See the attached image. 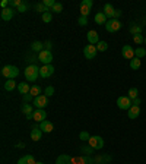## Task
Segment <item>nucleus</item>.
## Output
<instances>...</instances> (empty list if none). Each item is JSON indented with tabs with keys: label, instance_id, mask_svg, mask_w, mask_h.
Returning a JSON list of instances; mask_svg holds the SVG:
<instances>
[{
	"label": "nucleus",
	"instance_id": "nucleus-1",
	"mask_svg": "<svg viewBox=\"0 0 146 164\" xmlns=\"http://www.w3.org/2000/svg\"><path fill=\"white\" fill-rule=\"evenodd\" d=\"M25 78L28 82H35L36 78L40 76V67L35 66V65H29V66L25 69Z\"/></svg>",
	"mask_w": 146,
	"mask_h": 164
},
{
	"label": "nucleus",
	"instance_id": "nucleus-2",
	"mask_svg": "<svg viewBox=\"0 0 146 164\" xmlns=\"http://www.w3.org/2000/svg\"><path fill=\"white\" fill-rule=\"evenodd\" d=\"M2 75L6 79H15L19 75V69L16 66H12V65H7L2 69Z\"/></svg>",
	"mask_w": 146,
	"mask_h": 164
},
{
	"label": "nucleus",
	"instance_id": "nucleus-3",
	"mask_svg": "<svg viewBox=\"0 0 146 164\" xmlns=\"http://www.w3.org/2000/svg\"><path fill=\"white\" fill-rule=\"evenodd\" d=\"M104 13H105V16H107V18L117 19L120 15H121V10H116L114 6H113L111 3H107V5L104 6Z\"/></svg>",
	"mask_w": 146,
	"mask_h": 164
},
{
	"label": "nucleus",
	"instance_id": "nucleus-4",
	"mask_svg": "<svg viewBox=\"0 0 146 164\" xmlns=\"http://www.w3.org/2000/svg\"><path fill=\"white\" fill-rule=\"evenodd\" d=\"M38 60L41 62L43 65H51V62H53V53L50 50H43L38 54Z\"/></svg>",
	"mask_w": 146,
	"mask_h": 164
},
{
	"label": "nucleus",
	"instance_id": "nucleus-5",
	"mask_svg": "<svg viewBox=\"0 0 146 164\" xmlns=\"http://www.w3.org/2000/svg\"><path fill=\"white\" fill-rule=\"evenodd\" d=\"M88 145L91 146L92 150H101L104 146V139L101 136H91L88 141Z\"/></svg>",
	"mask_w": 146,
	"mask_h": 164
},
{
	"label": "nucleus",
	"instance_id": "nucleus-6",
	"mask_svg": "<svg viewBox=\"0 0 146 164\" xmlns=\"http://www.w3.org/2000/svg\"><path fill=\"white\" fill-rule=\"evenodd\" d=\"M92 6H94L92 0H82V3H80V16H86L88 18Z\"/></svg>",
	"mask_w": 146,
	"mask_h": 164
},
{
	"label": "nucleus",
	"instance_id": "nucleus-7",
	"mask_svg": "<svg viewBox=\"0 0 146 164\" xmlns=\"http://www.w3.org/2000/svg\"><path fill=\"white\" fill-rule=\"evenodd\" d=\"M120 28H121V22L118 19H110L108 22L105 24V30L108 32H117Z\"/></svg>",
	"mask_w": 146,
	"mask_h": 164
},
{
	"label": "nucleus",
	"instance_id": "nucleus-8",
	"mask_svg": "<svg viewBox=\"0 0 146 164\" xmlns=\"http://www.w3.org/2000/svg\"><path fill=\"white\" fill-rule=\"evenodd\" d=\"M34 106H35L36 109H45L47 106H48V97L47 95H38V97L34 98Z\"/></svg>",
	"mask_w": 146,
	"mask_h": 164
},
{
	"label": "nucleus",
	"instance_id": "nucleus-9",
	"mask_svg": "<svg viewBox=\"0 0 146 164\" xmlns=\"http://www.w3.org/2000/svg\"><path fill=\"white\" fill-rule=\"evenodd\" d=\"M117 106L120 110H129L133 104H132V100L129 97H118L117 98Z\"/></svg>",
	"mask_w": 146,
	"mask_h": 164
},
{
	"label": "nucleus",
	"instance_id": "nucleus-10",
	"mask_svg": "<svg viewBox=\"0 0 146 164\" xmlns=\"http://www.w3.org/2000/svg\"><path fill=\"white\" fill-rule=\"evenodd\" d=\"M97 53H98L97 46H94V44H88L85 49H83V54H85V57L88 59V60L94 59V57L97 56Z\"/></svg>",
	"mask_w": 146,
	"mask_h": 164
},
{
	"label": "nucleus",
	"instance_id": "nucleus-11",
	"mask_svg": "<svg viewBox=\"0 0 146 164\" xmlns=\"http://www.w3.org/2000/svg\"><path fill=\"white\" fill-rule=\"evenodd\" d=\"M54 66L53 65H43V67H40V76L41 78H50L54 73Z\"/></svg>",
	"mask_w": 146,
	"mask_h": 164
},
{
	"label": "nucleus",
	"instance_id": "nucleus-12",
	"mask_svg": "<svg viewBox=\"0 0 146 164\" xmlns=\"http://www.w3.org/2000/svg\"><path fill=\"white\" fill-rule=\"evenodd\" d=\"M47 117V113H45V110L44 109H36V110H34V120L35 122H44V120H47L45 119Z\"/></svg>",
	"mask_w": 146,
	"mask_h": 164
},
{
	"label": "nucleus",
	"instance_id": "nucleus-13",
	"mask_svg": "<svg viewBox=\"0 0 146 164\" xmlns=\"http://www.w3.org/2000/svg\"><path fill=\"white\" fill-rule=\"evenodd\" d=\"M121 54H123V57H124V59H130V60H132V59H134V50H133V47H130V46H127V44H126V46L121 49Z\"/></svg>",
	"mask_w": 146,
	"mask_h": 164
},
{
	"label": "nucleus",
	"instance_id": "nucleus-14",
	"mask_svg": "<svg viewBox=\"0 0 146 164\" xmlns=\"http://www.w3.org/2000/svg\"><path fill=\"white\" fill-rule=\"evenodd\" d=\"M86 38H88L89 44H94V46L99 43V35H98L97 31H94V30H91L88 34H86Z\"/></svg>",
	"mask_w": 146,
	"mask_h": 164
},
{
	"label": "nucleus",
	"instance_id": "nucleus-15",
	"mask_svg": "<svg viewBox=\"0 0 146 164\" xmlns=\"http://www.w3.org/2000/svg\"><path fill=\"white\" fill-rule=\"evenodd\" d=\"M139 114H140V107L139 106H132V107L127 110V117L129 119H136V117H139Z\"/></svg>",
	"mask_w": 146,
	"mask_h": 164
},
{
	"label": "nucleus",
	"instance_id": "nucleus-16",
	"mask_svg": "<svg viewBox=\"0 0 146 164\" xmlns=\"http://www.w3.org/2000/svg\"><path fill=\"white\" fill-rule=\"evenodd\" d=\"M56 164H73V160H72L70 155H67V154H61V155L57 157Z\"/></svg>",
	"mask_w": 146,
	"mask_h": 164
},
{
	"label": "nucleus",
	"instance_id": "nucleus-17",
	"mask_svg": "<svg viewBox=\"0 0 146 164\" xmlns=\"http://www.w3.org/2000/svg\"><path fill=\"white\" fill-rule=\"evenodd\" d=\"M15 15V10L12 7H7V9H2V19L3 21H10Z\"/></svg>",
	"mask_w": 146,
	"mask_h": 164
},
{
	"label": "nucleus",
	"instance_id": "nucleus-18",
	"mask_svg": "<svg viewBox=\"0 0 146 164\" xmlns=\"http://www.w3.org/2000/svg\"><path fill=\"white\" fill-rule=\"evenodd\" d=\"M40 129L43 130L44 134H50V132L53 130V123L48 122V120H44V122L40 123Z\"/></svg>",
	"mask_w": 146,
	"mask_h": 164
},
{
	"label": "nucleus",
	"instance_id": "nucleus-19",
	"mask_svg": "<svg viewBox=\"0 0 146 164\" xmlns=\"http://www.w3.org/2000/svg\"><path fill=\"white\" fill-rule=\"evenodd\" d=\"M18 91H19V94H22V95L29 94V91H31L29 84H28V82H21V84L18 85Z\"/></svg>",
	"mask_w": 146,
	"mask_h": 164
},
{
	"label": "nucleus",
	"instance_id": "nucleus-20",
	"mask_svg": "<svg viewBox=\"0 0 146 164\" xmlns=\"http://www.w3.org/2000/svg\"><path fill=\"white\" fill-rule=\"evenodd\" d=\"M43 130H41V129L38 128V129H32V130H31V139L32 141H41V136H43Z\"/></svg>",
	"mask_w": 146,
	"mask_h": 164
},
{
	"label": "nucleus",
	"instance_id": "nucleus-21",
	"mask_svg": "<svg viewBox=\"0 0 146 164\" xmlns=\"http://www.w3.org/2000/svg\"><path fill=\"white\" fill-rule=\"evenodd\" d=\"M108 22L107 21V16H105V13L104 12H98L97 15H95V24H98V25H105Z\"/></svg>",
	"mask_w": 146,
	"mask_h": 164
},
{
	"label": "nucleus",
	"instance_id": "nucleus-22",
	"mask_svg": "<svg viewBox=\"0 0 146 164\" xmlns=\"http://www.w3.org/2000/svg\"><path fill=\"white\" fill-rule=\"evenodd\" d=\"M16 88V81L15 79H7L6 82H5V90L6 91H12Z\"/></svg>",
	"mask_w": 146,
	"mask_h": 164
},
{
	"label": "nucleus",
	"instance_id": "nucleus-23",
	"mask_svg": "<svg viewBox=\"0 0 146 164\" xmlns=\"http://www.w3.org/2000/svg\"><path fill=\"white\" fill-rule=\"evenodd\" d=\"M41 91H43V90H41V86H40V85H32V86H31L29 94L35 98V97H38V95H41Z\"/></svg>",
	"mask_w": 146,
	"mask_h": 164
},
{
	"label": "nucleus",
	"instance_id": "nucleus-24",
	"mask_svg": "<svg viewBox=\"0 0 146 164\" xmlns=\"http://www.w3.org/2000/svg\"><path fill=\"white\" fill-rule=\"evenodd\" d=\"M140 66H142V62H140V59L134 57V59H132V60H130V67H132L133 70H137Z\"/></svg>",
	"mask_w": 146,
	"mask_h": 164
},
{
	"label": "nucleus",
	"instance_id": "nucleus-25",
	"mask_svg": "<svg viewBox=\"0 0 146 164\" xmlns=\"http://www.w3.org/2000/svg\"><path fill=\"white\" fill-rule=\"evenodd\" d=\"M22 113H24L25 116H29V114H32L34 111H32V106L31 104H28V103H24V106H22Z\"/></svg>",
	"mask_w": 146,
	"mask_h": 164
},
{
	"label": "nucleus",
	"instance_id": "nucleus-26",
	"mask_svg": "<svg viewBox=\"0 0 146 164\" xmlns=\"http://www.w3.org/2000/svg\"><path fill=\"white\" fill-rule=\"evenodd\" d=\"M31 47H32V51H40V53H41L44 50V44L41 43V41H34Z\"/></svg>",
	"mask_w": 146,
	"mask_h": 164
},
{
	"label": "nucleus",
	"instance_id": "nucleus-27",
	"mask_svg": "<svg viewBox=\"0 0 146 164\" xmlns=\"http://www.w3.org/2000/svg\"><path fill=\"white\" fill-rule=\"evenodd\" d=\"M73 164H89V158L88 157H78V158H72Z\"/></svg>",
	"mask_w": 146,
	"mask_h": 164
},
{
	"label": "nucleus",
	"instance_id": "nucleus-28",
	"mask_svg": "<svg viewBox=\"0 0 146 164\" xmlns=\"http://www.w3.org/2000/svg\"><path fill=\"white\" fill-rule=\"evenodd\" d=\"M129 98H130V100H134V98H139V90H137V88H130V90H129V95H127Z\"/></svg>",
	"mask_w": 146,
	"mask_h": 164
},
{
	"label": "nucleus",
	"instance_id": "nucleus-29",
	"mask_svg": "<svg viewBox=\"0 0 146 164\" xmlns=\"http://www.w3.org/2000/svg\"><path fill=\"white\" fill-rule=\"evenodd\" d=\"M134 56H136L137 59L145 57V56H146V49H143V47H137V49L134 50Z\"/></svg>",
	"mask_w": 146,
	"mask_h": 164
},
{
	"label": "nucleus",
	"instance_id": "nucleus-30",
	"mask_svg": "<svg viewBox=\"0 0 146 164\" xmlns=\"http://www.w3.org/2000/svg\"><path fill=\"white\" fill-rule=\"evenodd\" d=\"M41 19L44 21V24H48V22H51V19H53V13L51 12H45L41 15Z\"/></svg>",
	"mask_w": 146,
	"mask_h": 164
},
{
	"label": "nucleus",
	"instance_id": "nucleus-31",
	"mask_svg": "<svg viewBox=\"0 0 146 164\" xmlns=\"http://www.w3.org/2000/svg\"><path fill=\"white\" fill-rule=\"evenodd\" d=\"M107 49H108V44L105 43V41H99V43L97 44L98 51H107Z\"/></svg>",
	"mask_w": 146,
	"mask_h": 164
},
{
	"label": "nucleus",
	"instance_id": "nucleus-32",
	"mask_svg": "<svg viewBox=\"0 0 146 164\" xmlns=\"http://www.w3.org/2000/svg\"><path fill=\"white\" fill-rule=\"evenodd\" d=\"M50 12H56V13L63 12V5H61V3H56L54 6L51 7V10H50Z\"/></svg>",
	"mask_w": 146,
	"mask_h": 164
},
{
	"label": "nucleus",
	"instance_id": "nucleus-33",
	"mask_svg": "<svg viewBox=\"0 0 146 164\" xmlns=\"http://www.w3.org/2000/svg\"><path fill=\"white\" fill-rule=\"evenodd\" d=\"M43 5L47 7L48 10H51V7L56 5V2H54V0H43Z\"/></svg>",
	"mask_w": 146,
	"mask_h": 164
},
{
	"label": "nucleus",
	"instance_id": "nucleus-34",
	"mask_svg": "<svg viewBox=\"0 0 146 164\" xmlns=\"http://www.w3.org/2000/svg\"><path fill=\"white\" fill-rule=\"evenodd\" d=\"M35 9H36V10H38V12H41V13L50 12V10H48V9H47V7H45V6H44L43 3H38V5H36V6H35Z\"/></svg>",
	"mask_w": 146,
	"mask_h": 164
},
{
	"label": "nucleus",
	"instance_id": "nucleus-35",
	"mask_svg": "<svg viewBox=\"0 0 146 164\" xmlns=\"http://www.w3.org/2000/svg\"><path fill=\"white\" fill-rule=\"evenodd\" d=\"M133 41L136 44H142V43H145V38L140 35V34H137V35H133Z\"/></svg>",
	"mask_w": 146,
	"mask_h": 164
},
{
	"label": "nucleus",
	"instance_id": "nucleus-36",
	"mask_svg": "<svg viewBox=\"0 0 146 164\" xmlns=\"http://www.w3.org/2000/svg\"><path fill=\"white\" fill-rule=\"evenodd\" d=\"M89 138H91V135L88 134V132H85V130L79 134V139L80 141H89Z\"/></svg>",
	"mask_w": 146,
	"mask_h": 164
},
{
	"label": "nucleus",
	"instance_id": "nucleus-37",
	"mask_svg": "<svg viewBox=\"0 0 146 164\" xmlns=\"http://www.w3.org/2000/svg\"><path fill=\"white\" fill-rule=\"evenodd\" d=\"M54 94V88L53 86H47L45 90H44V95H47V97H51Z\"/></svg>",
	"mask_w": 146,
	"mask_h": 164
},
{
	"label": "nucleus",
	"instance_id": "nucleus-38",
	"mask_svg": "<svg viewBox=\"0 0 146 164\" xmlns=\"http://www.w3.org/2000/svg\"><path fill=\"white\" fill-rule=\"evenodd\" d=\"M78 22H79L80 26H85L86 24H88V18L86 16H79V19H78Z\"/></svg>",
	"mask_w": 146,
	"mask_h": 164
},
{
	"label": "nucleus",
	"instance_id": "nucleus-39",
	"mask_svg": "<svg viewBox=\"0 0 146 164\" xmlns=\"http://www.w3.org/2000/svg\"><path fill=\"white\" fill-rule=\"evenodd\" d=\"M26 10H28V5H26V3H22V5L18 7V10H16V12L24 13V12H26Z\"/></svg>",
	"mask_w": 146,
	"mask_h": 164
},
{
	"label": "nucleus",
	"instance_id": "nucleus-40",
	"mask_svg": "<svg viewBox=\"0 0 146 164\" xmlns=\"http://www.w3.org/2000/svg\"><path fill=\"white\" fill-rule=\"evenodd\" d=\"M9 2H10V6H15V7H19L24 3L22 0H9Z\"/></svg>",
	"mask_w": 146,
	"mask_h": 164
},
{
	"label": "nucleus",
	"instance_id": "nucleus-41",
	"mask_svg": "<svg viewBox=\"0 0 146 164\" xmlns=\"http://www.w3.org/2000/svg\"><path fill=\"white\" fill-rule=\"evenodd\" d=\"M130 31L133 32L134 35H137V34H140V31H142V28H140V26H136V25H133V26L130 28Z\"/></svg>",
	"mask_w": 146,
	"mask_h": 164
},
{
	"label": "nucleus",
	"instance_id": "nucleus-42",
	"mask_svg": "<svg viewBox=\"0 0 146 164\" xmlns=\"http://www.w3.org/2000/svg\"><path fill=\"white\" fill-rule=\"evenodd\" d=\"M25 158H26V161L29 164H35V160H34V157L31 155V154H28V155H25Z\"/></svg>",
	"mask_w": 146,
	"mask_h": 164
},
{
	"label": "nucleus",
	"instance_id": "nucleus-43",
	"mask_svg": "<svg viewBox=\"0 0 146 164\" xmlns=\"http://www.w3.org/2000/svg\"><path fill=\"white\" fill-rule=\"evenodd\" d=\"M18 164H29V163L26 161V158H25V155H24V157H21L18 160Z\"/></svg>",
	"mask_w": 146,
	"mask_h": 164
},
{
	"label": "nucleus",
	"instance_id": "nucleus-44",
	"mask_svg": "<svg viewBox=\"0 0 146 164\" xmlns=\"http://www.w3.org/2000/svg\"><path fill=\"white\" fill-rule=\"evenodd\" d=\"M31 100H32V95H31V94H25V95H24V101H25V103H28V101H31Z\"/></svg>",
	"mask_w": 146,
	"mask_h": 164
},
{
	"label": "nucleus",
	"instance_id": "nucleus-45",
	"mask_svg": "<svg viewBox=\"0 0 146 164\" xmlns=\"http://www.w3.org/2000/svg\"><path fill=\"white\" fill-rule=\"evenodd\" d=\"M132 104H133V106H139V104H140V98H134V100H132Z\"/></svg>",
	"mask_w": 146,
	"mask_h": 164
},
{
	"label": "nucleus",
	"instance_id": "nucleus-46",
	"mask_svg": "<svg viewBox=\"0 0 146 164\" xmlns=\"http://www.w3.org/2000/svg\"><path fill=\"white\" fill-rule=\"evenodd\" d=\"M45 49H47V50L51 49V43H50V41H47V43H45Z\"/></svg>",
	"mask_w": 146,
	"mask_h": 164
},
{
	"label": "nucleus",
	"instance_id": "nucleus-47",
	"mask_svg": "<svg viewBox=\"0 0 146 164\" xmlns=\"http://www.w3.org/2000/svg\"><path fill=\"white\" fill-rule=\"evenodd\" d=\"M35 164H44V163H35Z\"/></svg>",
	"mask_w": 146,
	"mask_h": 164
},
{
	"label": "nucleus",
	"instance_id": "nucleus-48",
	"mask_svg": "<svg viewBox=\"0 0 146 164\" xmlns=\"http://www.w3.org/2000/svg\"><path fill=\"white\" fill-rule=\"evenodd\" d=\"M145 43H146V38H145Z\"/></svg>",
	"mask_w": 146,
	"mask_h": 164
}]
</instances>
